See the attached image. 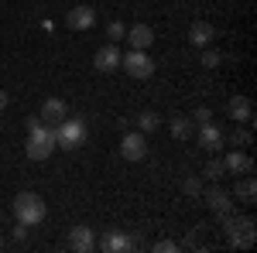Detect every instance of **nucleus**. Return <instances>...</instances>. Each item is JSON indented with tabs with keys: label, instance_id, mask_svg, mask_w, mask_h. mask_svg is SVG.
<instances>
[{
	"label": "nucleus",
	"instance_id": "4",
	"mask_svg": "<svg viewBox=\"0 0 257 253\" xmlns=\"http://www.w3.org/2000/svg\"><path fill=\"white\" fill-rule=\"evenodd\" d=\"M226 222V236H230V246H237V250H250L257 243V229H254V219L250 215H226L223 219Z\"/></svg>",
	"mask_w": 257,
	"mask_h": 253
},
{
	"label": "nucleus",
	"instance_id": "17",
	"mask_svg": "<svg viewBox=\"0 0 257 253\" xmlns=\"http://www.w3.org/2000/svg\"><path fill=\"white\" fill-rule=\"evenodd\" d=\"M230 117L237 120V123H247V120L254 117L250 99H247V96H233V99H230Z\"/></svg>",
	"mask_w": 257,
	"mask_h": 253
},
{
	"label": "nucleus",
	"instance_id": "5",
	"mask_svg": "<svg viewBox=\"0 0 257 253\" xmlns=\"http://www.w3.org/2000/svg\"><path fill=\"white\" fill-rule=\"evenodd\" d=\"M120 69H127V76L131 79H151L155 76V59L148 55V52H127V55H120Z\"/></svg>",
	"mask_w": 257,
	"mask_h": 253
},
{
	"label": "nucleus",
	"instance_id": "15",
	"mask_svg": "<svg viewBox=\"0 0 257 253\" xmlns=\"http://www.w3.org/2000/svg\"><path fill=\"white\" fill-rule=\"evenodd\" d=\"M206 202H209V209L219 215V219H226V215H233V202H230V195L223 192V188H209L206 195Z\"/></svg>",
	"mask_w": 257,
	"mask_h": 253
},
{
	"label": "nucleus",
	"instance_id": "28",
	"mask_svg": "<svg viewBox=\"0 0 257 253\" xmlns=\"http://www.w3.org/2000/svg\"><path fill=\"white\" fill-rule=\"evenodd\" d=\"M7 103H11V99H7V93H4V89H0V113L7 110Z\"/></svg>",
	"mask_w": 257,
	"mask_h": 253
},
{
	"label": "nucleus",
	"instance_id": "14",
	"mask_svg": "<svg viewBox=\"0 0 257 253\" xmlns=\"http://www.w3.org/2000/svg\"><path fill=\"white\" fill-rule=\"evenodd\" d=\"M48 127H55V123H62V120L69 117V106L62 103V99H45V106H41V113H38Z\"/></svg>",
	"mask_w": 257,
	"mask_h": 253
},
{
	"label": "nucleus",
	"instance_id": "11",
	"mask_svg": "<svg viewBox=\"0 0 257 253\" xmlns=\"http://www.w3.org/2000/svg\"><path fill=\"white\" fill-rule=\"evenodd\" d=\"M223 168L230 175H250L254 171V161H250V154H243V151H230V154L223 157Z\"/></svg>",
	"mask_w": 257,
	"mask_h": 253
},
{
	"label": "nucleus",
	"instance_id": "13",
	"mask_svg": "<svg viewBox=\"0 0 257 253\" xmlns=\"http://www.w3.org/2000/svg\"><path fill=\"white\" fill-rule=\"evenodd\" d=\"M127 41H131V48L148 52V48L155 45V28H148V24H134V28L127 31Z\"/></svg>",
	"mask_w": 257,
	"mask_h": 253
},
{
	"label": "nucleus",
	"instance_id": "7",
	"mask_svg": "<svg viewBox=\"0 0 257 253\" xmlns=\"http://www.w3.org/2000/svg\"><path fill=\"white\" fill-rule=\"evenodd\" d=\"M120 154L127 157V161H144V154H148V140H144V134H123V140H120Z\"/></svg>",
	"mask_w": 257,
	"mask_h": 253
},
{
	"label": "nucleus",
	"instance_id": "24",
	"mask_svg": "<svg viewBox=\"0 0 257 253\" xmlns=\"http://www.w3.org/2000/svg\"><path fill=\"white\" fill-rule=\"evenodd\" d=\"M247 144H250V134L247 130H237L233 134V147H247Z\"/></svg>",
	"mask_w": 257,
	"mask_h": 253
},
{
	"label": "nucleus",
	"instance_id": "22",
	"mask_svg": "<svg viewBox=\"0 0 257 253\" xmlns=\"http://www.w3.org/2000/svg\"><path fill=\"white\" fill-rule=\"evenodd\" d=\"M199 65H202V69H216V65H219V52L206 48V52H202V62H199Z\"/></svg>",
	"mask_w": 257,
	"mask_h": 253
},
{
	"label": "nucleus",
	"instance_id": "10",
	"mask_svg": "<svg viewBox=\"0 0 257 253\" xmlns=\"http://www.w3.org/2000/svg\"><path fill=\"white\" fill-rule=\"evenodd\" d=\"M93 65H96L99 72H113V69H120V48L117 45H103L96 55H93Z\"/></svg>",
	"mask_w": 257,
	"mask_h": 253
},
{
	"label": "nucleus",
	"instance_id": "25",
	"mask_svg": "<svg viewBox=\"0 0 257 253\" xmlns=\"http://www.w3.org/2000/svg\"><path fill=\"white\" fill-rule=\"evenodd\" d=\"M155 250H158V253H175L178 243H172V239H161V243H155Z\"/></svg>",
	"mask_w": 257,
	"mask_h": 253
},
{
	"label": "nucleus",
	"instance_id": "8",
	"mask_svg": "<svg viewBox=\"0 0 257 253\" xmlns=\"http://www.w3.org/2000/svg\"><path fill=\"white\" fill-rule=\"evenodd\" d=\"M69 246L76 253H93L96 250V236L89 226H72V233H69Z\"/></svg>",
	"mask_w": 257,
	"mask_h": 253
},
{
	"label": "nucleus",
	"instance_id": "20",
	"mask_svg": "<svg viewBox=\"0 0 257 253\" xmlns=\"http://www.w3.org/2000/svg\"><path fill=\"white\" fill-rule=\"evenodd\" d=\"M237 198H243V202H254L257 198V181L254 178H243L237 185Z\"/></svg>",
	"mask_w": 257,
	"mask_h": 253
},
{
	"label": "nucleus",
	"instance_id": "12",
	"mask_svg": "<svg viewBox=\"0 0 257 253\" xmlns=\"http://www.w3.org/2000/svg\"><path fill=\"white\" fill-rule=\"evenodd\" d=\"M213 38H216V28H213L209 21H196V24L189 28V41H192L196 48H209Z\"/></svg>",
	"mask_w": 257,
	"mask_h": 253
},
{
	"label": "nucleus",
	"instance_id": "23",
	"mask_svg": "<svg viewBox=\"0 0 257 253\" xmlns=\"http://www.w3.org/2000/svg\"><path fill=\"white\" fill-rule=\"evenodd\" d=\"M123 35H127V28H123V24H120V21H110V24H106V38H123Z\"/></svg>",
	"mask_w": 257,
	"mask_h": 253
},
{
	"label": "nucleus",
	"instance_id": "2",
	"mask_svg": "<svg viewBox=\"0 0 257 253\" xmlns=\"http://www.w3.org/2000/svg\"><path fill=\"white\" fill-rule=\"evenodd\" d=\"M24 151H28L31 161H48V157L55 154V127L38 123L35 130H28V144H24Z\"/></svg>",
	"mask_w": 257,
	"mask_h": 253
},
{
	"label": "nucleus",
	"instance_id": "19",
	"mask_svg": "<svg viewBox=\"0 0 257 253\" xmlns=\"http://www.w3.org/2000/svg\"><path fill=\"white\" fill-rule=\"evenodd\" d=\"M189 134H192V120H189V117H172V137L185 140Z\"/></svg>",
	"mask_w": 257,
	"mask_h": 253
},
{
	"label": "nucleus",
	"instance_id": "9",
	"mask_svg": "<svg viewBox=\"0 0 257 253\" xmlns=\"http://www.w3.org/2000/svg\"><path fill=\"white\" fill-rule=\"evenodd\" d=\"M199 147L209 151V154L223 147V130H219L216 123H199Z\"/></svg>",
	"mask_w": 257,
	"mask_h": 253
},
{
	"label": "nucleus",
	"instance_id": "18",
	"mask_svg": "<svg viewBox=\"0 0 257 253\" xmlns=\"http://www.w3.org/2000/svg\"><path fill=\"white\" fill-rule=\"evenodd\" d=\"M158 123H161V117H158V113H151V110L138 113V127H141V134H155V130H158Z\"/></svg>",
	"mask_w": 257,
	"mask_h": 253
},
{
	"label": "nucleus",
	"instance_id": "27",
	"mask_svg": "<svg viewBox=\"0 0 257 253\" xmlns=\"http://www.w3.org/2000/svg\"><path fill=\"white\" fill-rule=\"evenodd\" d=\"M209 120H213V113H209V110L202 106V110H196V117H192V123H209Z\"/></svg>",
	"mask_w": 257,
	"mask_h": 253
},
{
	"label": "nucleus",
	"instance_id": "1",
	"mask_svg": "<svg viewBox=\"0 0 257 253\" xmlns=\"http://www.w3.org/2000/svg\"><path fill=\"white\" fill-rule=\"evenodd\" d=\"M45 198H41L38 192H18V198H14V215H18L21 226H38V222H45Z\"/></svg>",
	"mask_w": 257,
	"mask_h": 253
},
{
	"label": "nucleus",
	"instance_id": "3",
	"mask_svg": "<svg viewBox=\"0 0 257 253\" xmlns=\"http://www.w3.org/2000/svg\"><path fill=\"white\" fill-rule=\"evenodd\" d=\"M86 144V120L82 117H65L62 123H55V147L62 151H76Z\"/></svg>",
	"mask_w": 257,
	"mask_h": 253
},
{
	"label": "nucleus",
	"instance_id": "16",
	"mask_svg": "<svg viewBox=\"0 0 257 253\" xmlns=\"http://www.w3.org/2000/svg\"><path fill=\"white\" fill-rule=\"evenodd\" d=\"M99 246H103L106 253H123V250H131V246H134V239H131L127 233H117V229H113V233L103 236V243H99Z\"/></svg>",
	"mask_w": 257,
	"mask_h": 253
},
{
	"label": "nucleus",
	"instance_id": "26",
	"mask_svg": "<svg viewBox=\"0 0 257 253\" xmlns=\"http://www.w3.org/2000/svg\"><path fill=\"white\" fill-rule=\"evenodd\" d=\"M185 192H189V195H199V192H202V181H199V178H189V181H185Z\"/></svg>",
	"mask_w": 257,
	"mask_h": 253
},
{
	"label": "nucleus",
	"instance_id": "6",
	"mask_svg": "<svg viewBox=\"0 0 257 253\" xmlns=\"http://www.w3.org/2000/svg\"><path fill=\"white\" fill-rule=\"evenodd\" d=\"M65 24H69L72 31H89V28L96 24V11H93L89 4H79V7H72V11L65 14Z\"/></svg>",
	"mask_w": 257,
	"mask_h": 253
},
{
	"label": "nucleus",
	"instance_id": "21",
	"mask_svg": "<svg viewBox=\"0 0 257 253\" xmlns=\"http://www.w3.org/2000/svg\"><path fill=\"white\" fill-rule=\"evenodd\" d=\"M223 175H226L223 161H209V164H206V178H209V181H219Z\"/></svg>",
	"mask_w": 257,
	"mask_h": 253
}]
</instances>
